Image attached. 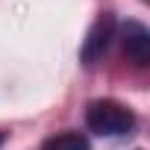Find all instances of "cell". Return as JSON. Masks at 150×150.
I'll use <instances>...</instances> for the list:
<instances>
[{
	"label": "cell",
	"mask_w": 150,
	"mask_h": 150,
	"mask_svg": "<svg viewBox=\"0 0 150 150\" xmlns=\"http://www.w3.org/2000/svg\"><path fill=\"white\" fill-rule=\"evenodd\" d=\"M41 150H91V147H88V138L86 135L68 129V132H59V135L47 138L41 144Z\"/></svg>",
	"instance_id": "obj_4"
},
{
	"label": "cell",
	"mask_w": 150,
	"mask_h": 150,
	"mask_svg": "<svg viewBox=\"0 0 150 150\" xmlns=\"http://www.w3.org/2000/svg\"><path fill=\"white\" fill-rule=\"evenodd\" d=\"M112 38H115V18H112L109 12H103V15L94 21V27L88 30V38L83 41V50H80L83 62H86V65H94L97 59H103V53L109 50Z\"/></svg>",
	"instance_id": "obj_2"
},
{
	"label": "cell",
	"mask_w": 150,
	"mask_h": 150,
	"mask_svg": "<svg viewBox=\"0 0 150 150\" xmlns=\"http://www.w3.org/2000/svg\"><path fill=\"white\" fill-rule=\"evenodd\" d=\"M121 44H124V56H127L135 68H144V65L150 62V33H147L144 24L127 21V24H124V38H121Z\"/></svg>",
	"instance_id": "obj_3"
},
{
	"label": "cell",
	"mask_w": 150,
	"mask_h": 150,
	"mask_svg": "<svg viewBox=\"0 0 150 150\" xmlns=\"http://www.w3.org/2000/svg\"><path fill=\"white\" fill-rule=\"evenodd\" d=\"M86 124H88V129L97 132V135L118 138V135L132 132L135 115H132V109L124 106L121 100L103 97V100H91V103H88V109H86Z\"/></svg>",
	"instance_id": "obj_1"
},
{
	"label": "cell",
	"mask_w": 150,
	"mask_h": 150,
	"mask_svg": "<svg viewBox=\"0 0 150 150\" xmlns=\"http://www.w3.org/2000/svg\"><path fill=\"white\" fill-rule=\"evenodd\" d=\"M0 144H3V132H0Z\"/></svg>",
	"instance_id": "obj_5"
}]
</instances>
